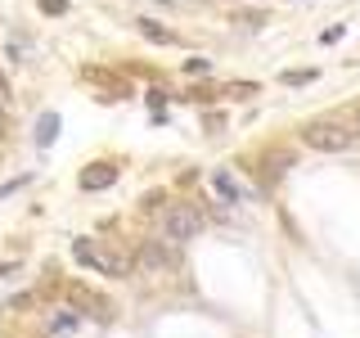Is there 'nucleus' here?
<instances>
[{"label": "nucleus", "instance_id": "obj_1", "mask_svg": "<svg viewBox=\"0 0 360 338\" xmlns=\"http://www.w3.org/2000/svg\"><path fill=\"white\" fill-rule=\"evenodd\" d=\"M356 127H352V118H315L302 127V144L315 154H347L356 144Z\"/></svg>", "mask_w": 360, "mask_h": 338}, {"label": "nucleus", "instance_id": "obj_2", "mask_svg": "<svg viewBox=\"0 0 360 338\" xmlns=\"http://www.w3.org/2000/svg\"><path fill=\"white\" fill-rule=\"evenodd\" d=\"M72 257L82 266L99 270V275H112V280L131 270V257H122L117 248H108V244H99V239H72Z\"/></svg>", "mask_w": 360, "mask_h": 338}, {"label": "nucleus", "instance_id": "obj_3", "mask_svg": "<svg viewBox=\"0 0 360 338\" xmlns=\"http://www.w3.org/2000/svg\"><path fill=\"white\" fill-rule=\"evenodd\" d=\"M158 225H162V239L180 248V244H189L202 230V212L194 208V203H172V208H162V221Z\"/></svg>", "mask_w": 360, "mask_h": 338}, {"label": "nucleus", "instance_id": "obj_4", "mask_svg": "<svg viewBox=\"0 0 360 338\" xmlns=\"http://www.w3.org/2000/svg\"><path fill=\"white\" fill-rule=\"evenodd\" d=\"M140 266H144V270H153V275H158V270H172V266H176V244H167V239H149V244L140 248Z\"/></svg>", "mask_w": 360, "mask_h": 338}, {"label": "nucleus", "instance_id": "obj_5", "mask_svg": "<svg viewBox=\"0 0 360 338\" xmlns=\"http://www.w3.org/2000/svg\"><path fill=\"white\" fill-rule=\"evenodd\" d=\"M117 176H122L117 163H90V167H82V189H86V194L108 189V185H117Z\"/></svg>", "mask_w": 360, "mask_h": 338}, {"label": "nucleus", "instance_id": "obj_6", "mask_svg": "<svg viewBox=\"0 0 360 338\" xmlns=\"http://www.w3.org/2000/svg\"><path fill=\"white\" fill-rule=\"evenodd\" d=\"M212 189H217L225 203H243V199H248V189H243L230 172H217V176H212Z\"/></svg>", "mask_w": 360, "mask_h": 338}, {"label": "nucleus", "instance_id": "obj_7", "mask_svg": "<svg viewBox=\"0 0 360 338\" xmlns=\"http://www.w3.org/2000/svg\"><path fill=\"white\" fill-rule=\"evenodd\" d=\"M135 27H140V37L153 41V45H176V32L162 27V23H153V18H135Z\"/></svg>", "mask_w": 360, "mask_h": 338}, {"label": "nucleus", "instance_id": "obj_8", "mask_svg": "<svg viewBox=\"0 0 360 338\" xmlns=\"http://www.w3.org/2000/svg\"><path fill=\"white\" fill-rule=\"evenodd\" d=\"M54 135H59V113H45L37 122V144L45 149V144H54Z\"/></svg>", "mask_w": 360, "mask_h": 338}, {"label": "nucleus", "instance_id": "obj_9", "mask_svg": "<svg viewBox=\"0 0 360 338\" xmlns=\"http://www.w3.org/2000/svg\"><path fill=\"white\" fill-rule=\"evenodd\" d=\"M72 302L77 307H90L95 315H108V302L99 298V293H90V289H72Z\"/></svg>", "mask_w": 360, "mask_h": 338}, {"label": "nucleus", "instance_id": "obj_10", "mask_svg": "<svg viewBox=\"0 0 360 338\" xmlns=\"http://www.w3.org/2000/svg\"><path fill=\"white\" fill-rule=\"evenodd\" d=\"M77 325H82V315H72V311H59L50 320V338H63V334H72Z\"/></svg>", "mask_w": 360, "mask_h": 338}, {"label": "nucleus", "instance_id": "obj_11", "mask_svg": "<svg viewBox=\"0 0 360 338\" xmlns=\"http://www.w3.org/2000/svg\"><path fill=\"white\" fill-rule=\"evenodd\" d=\"M307 82H315V68H288L284 73V86H307Z\"/></svg>", "mask_w": 360, "mask_h": 338}, {"label": "nucleus", "instance_id": "obj_12", "mask_svg": "<svg viewBox=\"0 0 360 338\" xmlns=\"http://www.w3.org/2000/svg\"><path fill=\"white\" fill-rule=\"evenodd\" d=\"M221 95H234V99H248V95H257V86L252 82H234V86H225Z\"/></svg>", "mask_w": 360, "mask_h": 338}, {"label": "nucleus", "instance_id": "obj_13", "mask_svg": "<svg viewBox=\"0 0 360 338\" xmlns=\"http://www.w3.org/2000/svg\"><path fill=\"white\" fill-rule=\"evenodd\" d=\"M45 14H68V0H41Z\"/></svg>", "mask_w": 360, "mask_h": 338}, {"label": "nucleus", "instance_id": "obj_14", "mask_svg": "<svg viewBox=\"0 0 360 338\" xmlns=\"http://www.w3.org/2000/svg\"><path fill=\"white\" fill-rule=\"evenodd\" d=\"M207 68H212V63L198 59V54H194V59H185V73H207Z\"/></svg>", "mask_w": 360, "mask_h": 338}, {"label": "nucleus", "instance_id": "obj_15", "mask_svg": "<svg viewBox=\"0 0 360 338\" xmlns=\"http://www.w3.org/2000/svg\"><path fill=\"white\" fill-rule=\"evenodd\" d=\"M37 302V293H18V298H9V307H32Z\"/></svg>", "mask_w": 360, "mask_h": 338}, {"label": "nucleus", "instance_id": "obj_16", "mask_svg": "<svg viewBox=\"0 0 360 338\" xmlns=\"http://www.w3.org/2000/svg\"><path fill=\"white\" fill-rule=\"evenodd\" d=\"M342 32H347V27H342V23H338V27H329V32H324V37H320V41H324V45H333L338 37H342Z\"/></svg>", "mask_w": 360, "mask_h": 338}, {"label": "nucleus", "instance_id": "obj_17", "mask_svg": "<svg viewBox=\"0 0 360 338\" xmlns=\"http://www.w3.org/2000/svg\"><path fill=\"white\" fill-rule=\"evenodd\" d=\"M14 270H18V262H9V266H0V280H5V275H14Z\"/></svg>", "mask_w": 360, "mask_h": 338}, {"label": "nucleus", "instance_id": "obj_18", "mask_svg": "<svg viewBox=\"0 0 360 338\" xmlns=\"http://www.w3.org/2000/svg\"><path fill=\"white\" fill-rule=\"evenodd\" d=\"M352 127H356V131H360V104H356V108H352Z\"/></svg>", "mask_w": 360, "mask_h": 338}]
</instances>
